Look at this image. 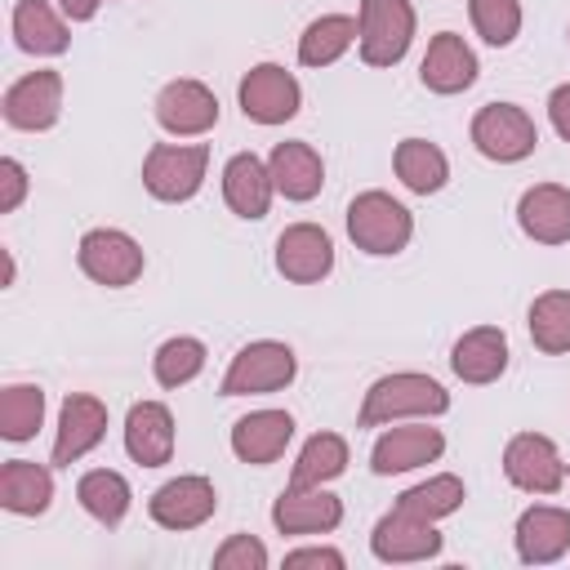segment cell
<instances>
[{"label": "cell", "mask_w": 570, "mask_h": 570, "mask_svg": "<svg viewBox=\"0 0 570 570\" xmlns=\"http://www.w3.org/2000/svg\"><path fill=\"white\" fill-rule=\"evenodd\" d=\"M450 410V392L428 379V374H387L365 392L361 405V428H379L405 414H445Z\"/></svg>", "instance_id": "1"}, {"label": "cell", "mask_w": 570, "mask_h": 570, "mask_svg": "<svg viewBox=\"0 0 570 570\" xmlns=\"http://www.w3.org/2000/svg\"><path fill=\"white\" fill-rule=\"evenodd\" d=\"M410 232H414L410 209L387 191H361L347 205V236L365 254H401L410 245Z\"/></svg>", "instance_id": "2"}, {"label": "cell", "mask_w": 570, "mask_h": 570, "mask_svg": "<svg viewBox=\"0 0 570 570\" xmlns=\"http://www.w3.org/2000/svg\"><path fill=\"white\" fill-rule=\"evenodd\" d=\"M205 165H209V147L191 142V147H174V142H156L142 160V187L156 200H191L205 183Z\"/></svg>", "instance_id": "3"}, {"label": "cell", "mask_w": 570, "mask_h": 570, "mask_svg": "<svg viewBox=\"0 0 570 570\" xmlns=\"http://www.w3.org/2000/svg\"><path fill=\"white\" fill-rule=\"evenodd\" d=\"M361 58L370 67H392L405 58L414 40V9L410 0H361Z\"/></svg>", "instance_id": "4"}, {"label": "cell", "mask_w": 570, "mask_h": 570, "mask_svg": "<svg viewBox=\"0 0 570 570\" xmlns=\"http://www.w3.org/2000/svg\"><path fill=\"white\" fill-rule=\"evenodd\" d=\"M76 263L89 281L107 285V289H120V285H134L142 276V249L134 236L116 232V227H94L80 236V249H76Z\"/></svg>", "instance_id": "5"}, {"label": "cell", "mask_w": 570, "mask_h": 570, "mask_svg": "<svg viewBox=\"0 0 570 570\" xmlns=\"http://www.w3.org/2000/svg\"><path fill=\"white\" fill-rule=\"evenodd\" d=\"M298 361L285 343L276 338H258L249 347H240L223 374V396H254V392H276L294 379Z\"/></svg>", "instance_id": "6"}, {"label": "cell", "mask_w": 570, "mask_h": 570, "mask_svg": "<svg viewBox=\"0 0 570 570\" xmlns=\"http://www.w3.org/2000/svg\"><path fill=\"white\" fill-rule=\"evenodd\" d=\"M472 142H476V151H481L485 160L512 165V160H525V156L534 151L539 129H534V120H530L521 107H512V102H490V107H481L476 120H472Z\"/></svg>", "instance_id": "7"}, {"label": "cell", "mask_w": 570, "mask_h": 570, "mask_svg": "<svg viewBox=\"0 0 570 570\" xmlns=\"http://www.w3.org/2000/svg\"><path fill=\"white\" fill-rule=\"evenodd\" d=\"M298 80L276 67V62H258L245 71L240 80V111L254 120V125H285L294 111H298Z\"/></svg>", "instance_id": "8"}, {"label": "cell", "mask_w": 570, "mask_h": 570, "mask_svg": "<svg viewBox=\"0 0 570 570\" xmlns=\"http://www.w3.org/2000/svg\"><path fill=\"white\" fill-rule=\"evenodd\" d=\"M503 472L517 490H530V494H557L561 481H566V463H561L557 445L539 432H521V436L508 441Z\"/></svg>", "instance_id": "9"}, {"label": "cell", "mask_w": 570, "mask_h": 570, "mask_svg": "<svg viewBox=\"0 0 570 570\" xmlns=\"http://www.w3.org/2000/svg\"><path fill=\"white\" fill-rule=\"evenodd\" d=\"M334 267V240L316 223H294L276 236V272L294 285H312L330 276Z\"/></svg>", "instance_id": "10"}, {"label": "cell", "mask_w": 570, "mask_h": 570, "mask_svg": "<svg viewBox=\"0 0 570 570\" xmlns=\"http://www.w3.org/2000/svg\"><path fill=\"white\" fill-rule=\"evenodd\" d=\"M0 107H4V120L13 129H27V134L49 129L62 111V76L58 71H31L4 89Z\"/></svg>", "instance_id": "11"}, {"label": "cell", "mask_w": 570, "mask_h": 570, "mask_svg": "<svg viewBox=\"0 0 570 570\" xmlns=\"http://www.w3.org/2000/svg\"><path fill=\"white\" fill-rule=\"evenodd\" d=\"M214 508H218V494L205 476H174L147 503L151 521L165 525V530H196L214 517Z\"/></svg>", "instance_id": "12"}, {"label": "cell", "mask_w": 570, "mask_h": 570, "mask_svg": "<svg viewBox=\"0 0 570 570\" xmlns=\"http://www.w3.org/2000/svg\"><path fill=\"white\" fill-rule=\"evenodd\" d=\"M156 120L178 138L205 134L218 125V98L200 80H169L156 94Z\"/></svg>", "instance_id": "13"}, {"label": "cell", "mask_w": 570, "mask_h": 570, "mask_svg": "<svg viewBox=\"0 0 570 570\" xmlns=\"http://www.w3.org/2000/svg\"><path fill=\"white\" fill-rule=\"evenodd\" d=\"M107 436V405L98 396H85V392H71L62 401V414H58V441H53V463L58 468H71L80 454H89L98 441Z\"/></svg>", "instance_id": "14"}, {"label": "cell", "mask_w": 570, "mask_h": 570, "mask_svg": "<svg viewBox=\"0 0 570 570\" xmlns=\"http://www.w3.org/2000/svg\"><path fill=\"white\" fill-rule=\"evenodd\" d=\"M445 450V436L428 423H410V428H387L374 450H370V468L379 476H392V472H410V468H423L432 459H441Z\"/></svg>", "instance_id": "15"}, {"label": "cell", "mask_w": 570, "mask_h": 570, "mask_svg": "<svg viewBox=\"0 0 570 570\" xmlns=\"http://www.w3.org/2000/svg\"><path fill=\"white\" fill-rule=\"evenodd\" d=\"M272 521L281 534H321L343 521V503L321 485H289L272 503Z\"/></svg>", "instance_id": "16"}, {"label": "cell", "mask_w": 570, "mask_h": 570, "mask_svg": "<svg viewBox=\"0 0 570 570\" xmlns=\"http://www.w3.org/2000/svg\"><path fill=\"white\" fill-rule=\"evenodd\" d=\"M370 548L379 561H428L441 552V534L432 530V521L423 517H410V512H387L374 534H370Z\"/></svg>", "instance_id": "17"}, {"label": "cell", "mask_w": 570, "mask_h": 570, "mask_svg": "<svg viewBox=\"0 0 570 570\" xmlns=\"http://www.w3.org/2000/svg\"><path fill=\"white\" fill-rule=\"evenodd\" d=\"M517 223L539 245H566L570 240V191L557 183H539V187L521 191Z\"/></svg>", "instance_id": "18"}, {"label": "cell", "mask_w": 570, "mask_h": 570, "mask_svg": "<svg viewBox=\"0 0 570 570\" xmlns=\"http://www.w3.org/2000/svg\"><path fill=\"white\" fill-rule=\"evenodd\" d=\"M125 450L142 468H160L174 454V414L160 401H138L125 419Z\"/></svg>", "instance_id": "19"}, {"label": "cell", "mask_w": 570, "mask_h": 570, "mask_svg": "<svg viewBox=\"0 0 570 570\" xmlns=\"http://www.w3.org/2000/svg\"><path fill=\"white\" fill-rule=\"evenodd\" d=\"M419 80H423L432 94H463V89L476 80V53L463 45V36L441 31V36H432V45H428V53H423Z\"/></svg>", "instance_id": "20"}, {"label": "cell", "mask_w": 570, "mask_h": 570, "mask_svg": "<svg viewBox=\"0 0 570 570\" xmlns=\"http://www.w3.org/2000/svg\"><path fill=\"white\" fill-rule=\"evenodd\" d=\"M289 436H294V419L285 410H254V414L236 419L232 450L240 463H272L285 454Z\"/></svg>", "instance_id": "21"}, {"label": "cell", "mask_w": 570, "mask_h": 570, "mask_svg": "<svg viewBox=\"0 0 570 570\" xmlns=\"http://www.w3.org/2000/svg\"><path fill=\"white\" fill-rule=\"evenodd\" d=\"M570 548V512L566 508H525L517 521V557L530 566H548Z\"/></svg>", "instance_id": "22"}, {"label": "cell", "mask_w": 570, "mask_h": 570, "mask_svg": "<svg viewBox=\"0 0 570 570\" xmlns=\"http://www.w3.org/2000/svg\"><path fill=\"white\" fill-rule=\"evenodd\" d=\"M272 191H276L272 169H267L254 151H240V156L227 160V169H223V196H227L232 214H240V218H263L267 205H272Z\"/></svg>", "instance_id": "23"}, {"label": "cell", "mask_w": 570, "mask_h": 570, "mask_svg": "<svg viewBox=\"0 0 570 570\" xmlns=\"http://www.w3.org/2000/svg\"><path fill=\"white\" fill-rule=\"evenodd\" d=\"M267 169L285 200H312L325 183V165H321L316 147H307V142H276L267 156Z\"/></svg>", "instance_id": "24"}, {"label": "cell", "mask_w": 570, "mask_h": 570, "mask_svg": "<svg viewBox=\"0 0 570 570\" xmlns=\"http://www.w3.org/2000/svg\"><path fill=\"white\" fill-rule=\"evenodd\" d=\"M450 365H454V374H459L463 383H494V379L508 370V338H503V330H494V325L468 330V334L454 343Z\"/></svg>", "instance_id": "25"}, {"label": "cell", "mask_w": 570, "mask_h": 570, "mask_svg": "<svg viewBox=\"0 0 570 570\" xmlns=\"http://www.w3.org/2000/svg\"><path fill=\"white\" fill-rule=\"evenodd\" d=\"M53 499V476L49 468L31 463V459H9L0 468V508L18 512V517H40Z\"/></svg>", "instance_id": "26"}, {"label": "cell", "mask_w": 570, "mask_h": 570, "mask_svg": "<svg viewBox=\"0 0 570 570\" xmlns=\"http://www.w3.org/2000/svg\"><path fill=\"white\" fill-rule=\"evenodd\" d=\"M392 165H396V178H401L410 191H419V196L441 191L445 178H450L445 151H441L436 142H428V138H405V142H396Z\"/></svg>", "instance_id": "27"}, {"label": "cell", "mask_w": 570, "mask_h": 570, "mask_svg": "<svg viewBox=\"0 0 570 570\" xmlns=\"http://www.w3.org/2000/svg\"><path fill=\"white\" fill-rule=\"evenodd\" d=\"M13 40H18V49H27V53L53 58V53L67 49V27H62V18L49 9V0H18V4H13Z\"/></svg>", "instance_id": "28"}, {"label": "cell", "mask_w": 570, "mask_h": 570, "mask_svg": "<svg viewBox=\"0 0 570 570\" xmlns=\"http://www.w3.org/2000/svg\"><path fill=\"white\" fill-rule=\"evenodd\" d=\"M356 36H361V22H356V18H347V13H325V18H316V22L303 31V40H298V62H303V67H330V62H338V58L352 49Z\"/></svg>", "instance_id": "29"}, {"label": "cell", "mask_w": 570, "mask_h": 570, "mask_svg": "<svg viewBox=\"0 0 570 570\" xmlns=\"http://www.w3.org/2000/svg\"><path fill=\"white\" fill-rule=\"evenodd\" d=\"M76 499H80V508H85L94 521L120 525L125 512H129V481H125L120 472H111V468H94V472H85V476L76 481Z\"/></svg>", "instance_id": "30"}, {"label": "cell", "mask_w": 570, "mask_h": 570, "mask_svg": "<svg viewBox=\"0 0 570 570\" xmlns=\"http://www.w3.org/2000/svg\"><path fill=\"white\" fill-rule=\"evenodd\" d=\"M347 468V441L334 432H316L307 436V445L298 450V463L289 472V485H325Z\"/></svg>", "instance_id": "31"}, {"label": "cell", "mask_w": 570, "mask_h": 570, "mask_svg": "<svg viewBox=\"0 0 570 570\" xmlns=\"http://www.w3.org/2000/svg\"><path fill=\"white\" fill-rule=\"evenodd\" d=\"M530 338L539 352H570V289H548L530 303Z\"/></svg>", "instance_id": "32"}, {"label": "cell", "mask_w": 570, "mask_h": 570, "mask_svg": "<svg viewBox=\"0 0 570 570\" xmlns=\"http://www.w3.org/2000/svg\"><path fill=\"white\" fill-rule=\"evenodd\" d=\"M45 419V392L31 383H9L0 392V436L4 441H31Z\"/></svg>", "instance_id": "33"}, {"label": "cell", "mask_w": 570, "mask_h": 570, "mask_svg": "<svg viewBox=\"0 0 570 570\" xmlns=\"http://www.w3.org/2000/svg\"><path fill=\"white\" fill-rule=\"evenodd\" d=\"M459 503H463V481H459V476H450V472H441V476H428V481L410 485V490L396 499V508H401V512H410V517H423V521L450 517Z\"/></svg>", "instance_id": "34"}, {"label": "cell", "mask_w": 570, "mask_h": 570, "mask_svg": "<svg viewBox=\"0 0 570 570\" xmlns=\"http://www.w3.org/2000/svg\"><path fill=\"white\" fill-rule=\"evenodd\" d=\"M151 365H156V383L160 387H183V383H191L205 370V343L200 338H187V334L165 338L156 347V361Z\"/></svg>", "instance_id": "35"}, {"label": "cell", "mask_w": 570, "mask_h": 570, "mask_svg": "<svg viewBox=\"0 0 570 570\" xmlns=\"http://www.w3.org/2000/svg\"><path fill=\"white\" fill-rule=\"evenodd\" d=\"M468 9H472V27L481 31L485 45L503 49L517 40V31H521V4L517 0H468Z\"/></svg>", "instance_id": "36"}, {"label": "cell", "mask_w": 570, "mask_h": 570, "mask_svg": "<svg viewBox=\"0 0 570 570\" xmlns=\"http://www.w3.org/2000/svg\"><path fill=\"white\" fill-rule=\"evenodd\" d=\"M263 566H267V548L254 534H232L214 552V570H263Z\"/></svg>", "instance_id": "37"}, {"label": "cell", "mask_w": 570, "mask_h": 570, "mask_svg": "<svg viewBox=\"0 0 570 570\" xmlns=\"http://www.w3.org/2000/svg\"><path fill=\"white\" fill-rule=\"evenodd\" d=\"M27 196V169L18 160H0V214H13Z\"/></svg>", "instance_id": "38"}, {"label": "cell", "mask_w": 570, "mask_h": 570, "mask_svg": "<svg viewBox=\"0 0 570 570\" xmlns=\"http://www.w3.org/2000/svg\"><path fill=\"white\" fill-rule=\"evenodd\" d=\"M298 566H330V570H343V552L334 548H298L285 557V570H298Z\"/></svg>", "instance_id": "39"}, {"label": "cell", "mask_w": 570, "mask_h": 570, "mask_svg": "<svg viewBox=\"0 0 570 570\" xmlns=\"http://www.w3.org/2000/svg\"><path fill=\"white\" fill-rule=\"evenodd\" d=\"M548 116H552V129L570 142V85H557L548 94Z\"/></svg>", "instance_id": "40"}, {"label": "cell", "mask_w": 570, "mask_h": 570, "mask_svg": "<svg viewBox=\"0 0 570 570\" xmlns=\"http://www.w3.org/2000/svg\"><path fill=\"white\" fill-rule=\"evenodd\" d=\"M58 4H62V13H67L71 22H89V18L98 13L102 0H58Z\"/></svg>", "instance_id": "41"}]
</instances>
